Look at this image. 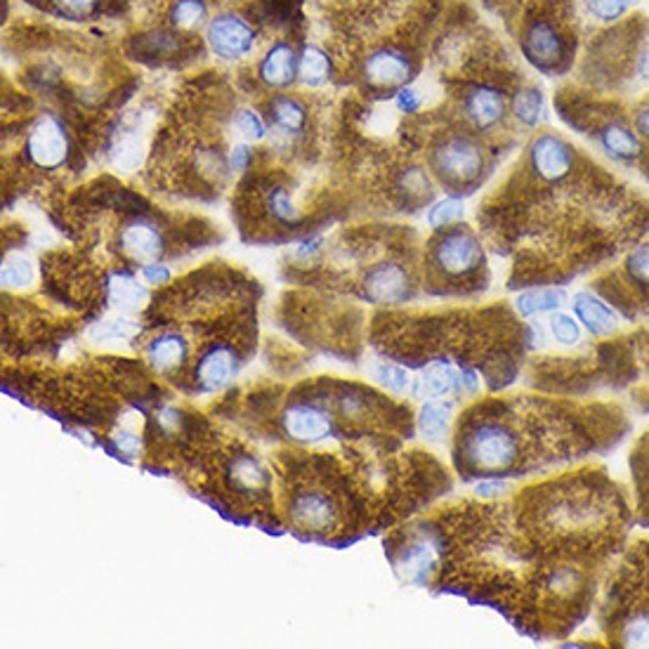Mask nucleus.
Masks as SVG:
<instances>
[{
  "label": "nucleus",
  "mask_w": 649,
  "mask_h": 649,
  "mask_svg": "<svg viewBox=\"0 0 649 649\" xmlns=\"http://www.w3.org/2000/svg\"><path fill=\"white\" fill-rule=\"evenodd\" d=\"M461 451L472 470L484 472V475H501L517 465L520 440L513 428L486 418L463 435Z\"/></svg>",
  "instance_id": "obj_1"
},
{
  "label": "nucleus",
  "mask_w": 649,
  "mask_h": 649,
  "mask_svg": "<svg viewBox=\"0 0 649 649\" xmlns=\"http://www.w3.org/2000/svg\"><path fill=\"white\" fill-rule=\"evenodd\" d=\"M430 166L437 180L451 189H461L475 185L482 178L486 168V156L475 137L451 133L432 147Z\"/></svg>",
  "instance_id": "obj_2"
},
{
  "label": "nucleus",
  "mask_w": 649,
  "mask_h": 649,
  "mask_svg": "<svg viewBox=\"0 0 649 649\" xmlns=\"http://www.w3.org/2000/svg\"><path fill=\"white\" fill-rule=\"evenodd\" d=\"M430 262L444 276L465 279L484 265V249L465 227H444L430 243Z\"/></svg>",
  "instance_id": "obj_3"
},
{
  "label": "nucleus",
  "mask_w": 649,
  "mask_h": 649,
  "mask_svg": "<svg viewBox=\"0 0 649 649\" xmlns=\"http://www.w3.org/2000/svg\"><path fill=\"white\" fill-rule=\"evenodd\" d=\"M522 52L538 72L557 74L563 72L569 60L567 39L548 20H532L522 33Z\"/></svg>",
  "instance_id": "obj_4"
},
{
  "label": "nucleus",
  "mask_w": 649,
  "mask_h": 649,
  "mask_svg": "<svg viewBox=\"0 0 649 649\" xmlns=\"http://www.w3.org/2000/svg\"><path fill=\"white\" fill-rule=\"evenodd\" d=\"M27 156L33 166H39L43 170L60 168L66 161L69 133L60 118L45 114L33 123L27 137Z\"/></svg>",
  "instance_id": "obj_5"
},
{
  "label": "nucleus",
  "mask_w": 649,
  "mask_h": 649,
  "mask_svg": "<svg viewBox=\"0 0 649 649\" xmlns=\"http://www.w3.org/2000/svg\"><path fill=\"white\" fill-rule=\"evenodd\" d=\"M206 41L210 52L220 60H241L253 50L255 33L251 24L239 14H218L206 29Z\"/></svg>",
  "instance_id": "obj_6"
},
{
  "label": "nucleus",
  "mask_w": 649,
  "mask_h": 649,
  "mask_svg": "<svg viewBox=\"0 0 649 649\" xmlns=\"http://www.w3.org/2000/svg\"><path fill=\"white\" fill-rule=\"evenodd\" d=\"M576 151L563 137L541 135L530 147V166L546 182H559L572 175Z\"/></svg>",
  "instance_id": "obj_7"
},
{
  "label": "nucleus",
  "mask_w": 649,
  "mask_h": 649,
  "mask_svg": "<svg viewBox=\"0 0 649 649\" xmlns=\"http://www.w3.org/2000/svg\"><path fill=\"white\" fill-rule=\"evenodd\" d=\"M414 284L409 272L399 262H380L364 276V295L368 303L376 305H397L409 301Z\"/></svg>",
  "instance_id": "obj_8"
},
{
  "label": "nucleus",
  "mask_w": 649,
  "mask_h": 649,
  "mask_svg": "<svg viewBox=\"0 0 649 649\" xmlns=\"http://www.w3.org/2000/svg\"><path fill=\"white\" fill-rule=\"evenodd\" d=\"M364 78L378 87H405L414 78V62L397 48H380L366 57Z\"/></svg>",
  "instance_id": "obj_9"
},
{
  "label": "nucleus",
  "mask_w": 649,
  "mask_h": 649,
  "mask_svg": "<svg viewBox=\"0 0 649 649\" xmlns=\"http://www.w3.org/2000/svg\"><path fill=\"white\" fill-rule=\"evenodd\" d=\"M291 520L301 530L322 532L328 530L333 520H336V505H333L331 496L322 489L297 491L291 503Z\"/></svg>",
  "instance_id": "obj_10"
},
{
  "label": "nucleus",
  "mask_w": 649,
  "mask_h": 649,
  "mask_svg": "<svg viewBox=\"0 0 649 649\" xmlns=\"http://www.w3.org/2000/svg\"><path fill=\"white\" fill-rule=\"evenodd\" d=\"M463 107L472 126L478 130H489L505 116V95L491 85H475L468 91Z\"/></svg>",
  "instance_id": "obj_11"
},
{
  "label": "nucleus",
  "mask_w": 649,
  "mask_h": 649,
  "mask_svg": "<svg viewBox=\"0 0 649 649\" xmlns=\"http://www.w3.org/2000/svg\"><path fill=\"white\" fill-rule=\"evenodd\" d=\"M284 430L297 442H320L331 432V420L312 405H293L284 414Z\"/></svg>",
  "instance_id": "obj_12"
},
{
  "label": "nucleus",
  "mask_w": 649,
  "mask_h": 649,
  "mask_svg": "<svg viewBox=\"0 0 649 649\" xmlns=\"http://www.w3.org/2000/svg\"><path fill=\"white\" fill-rule=\"evenodd\" d=\"M237 371V355L230 347L224 345H213L208 353L199 359L197 366V380L203 390L216 392L224 388L227 383L232 380Z\"/></svg>",
  "instance_id": "obj_13"
},
{
  "label": "nucleus",
  "mask_w": 649,
  "mask_h": 649,
  "mask_svg": "<svg viewBox=\"0 0 649 649\" xmlns=\"http://www.w3.org/2000/svg\"><path fill=\"white\" fill-rule=\"evenodd\" d=\"M574 314L578 324L588 328L593 336H609V333L619 326V317L605 301L588 291L574 295Z\"/></svg>",
  "instance_id": "obj_14"
},
{
  "label": "nucleus",
  "mask_w": 649,
  "mask_h": 649,
  "mask_svg": "<svg viewBox=\"0 0 649 649\" xmlns=\"http://www.w3.org/2000/svg\"><path fill=\"white\" fill-rule=\"evenodd\" d=\"M121 249L135 260L154 262L164 253V237L154 224L145 220H135L123 227L121 232Z\"/></svg>",
  "instance_id": "obj_15"
},
{
  "label": "nucleus",
  "mask_w": 649,
  "mask_h": 649,
  "mask_svg": "<svg viewBox=\"0 0 649 649\" xmlns=\"http://www.w3.org/2000/svg\"><path fill=\"white\" fill-rule=\"evenodd\" d=\"M598 143L607 156L621 164L636 161L642 151L640 135L636 128H628L624 121H607L598 133Z\"/></svg>",
  "instance_id": "obj_16"
},
{
  "label": "nucleus",
  "mask_w": 649,
  "mask_h": 649,
  "mask_svg": "<svg viewBox=\"0 0 649 649\" xmlns=\"http://www.w3.org/2000/svg\"><path fill=\"white\" fill-rule=\"evenodd\" d=\"M301 57L286 43H276L260 62V78L272 87H286L297 78Z\"/></svg>",
  "instance_id": "obj_17"
},
{
  "label": "nucleus",
  "mask_w": 649,
  "mask_h": 649,
  "mask_svg": "<svg viewBox=\"0 0 649 649\" xmlns=\"http://www.w3.org/2000/svg\"><path fill=\"white\" fill-rule=\"evenodd\" d=\"M189 353L187 341H182L175 333H166V336L154 338L147 347V359L156 368V371H170V368L180 366Z\"/></svg>",
  "instance_id": "obj_18"
},
{
  "label": "nucleus",
  "mask_w": 649,
  "mask_h": 649,
  "mask_svg": "<svg viewBox=\"0 0 649 649\" xmlns=\"http://www.w3.org/2000/svg\"><path fill=\"white\" fill-rule=\"evenodd\" d=\"M297 76L310 87H320L331 76V60L326 52L317 45H305L301 52V69H297Z\"/></svg>",
  "instance_id": "obj_19"
},
{
  "label": "nucleus",
  "mask_w": 649,
  "mask_h": 649,
  "mask_svg": "<svg viewBox=\"0 0 649 649\" xmlns=\"http://www.w3.org/2000/svg\"><path fill=\"white\" fill-rule=\"evenodd\" d=\"M565 303H567L565 289H536V291L522 293L517 297V310L524 314V317H532V314L559 310Z\"/></svg>",
  "instance_id": "obj_20"
},
{
  "label": "nucleus",
  "mask_w": 649,
  "mask_h": 649,
  "mask_svg": "<svg viewBox=\"0 0 649 649\" xmlns=\"http://www.w3.org/2000/svg\"><path fill=\"white\" fill-rule=\"evenodd\" d=\"M230 475H232V484L241 491H260V489H268L270 484L268 470L262 468L255 459H251V456H239V459H234Z\"/></svg>",
  "instance_id": "obj_21"
},
{
  "label": "nucleus",
  "mask_w": 649,
  "mask_h": 649,
  "mask_svg": "<svg viewBox=\"0 0 649 649\" xmlns=\"http://www.w3.org/2000/svg\"><path fill=\"white\" fill-rule=\"evenodd\" d=\"M270 112L274 123L286 133H297L305 126V107L297 100L289 95H279L272 100Z\"/></svg>",
  "instance_id": "obj_22"
},
{
  "label": "nucleus",
  "mask_w": 649,
  "mask_h": 649,
  "mask_svg": "<svg viewBox=\"0 0 649 649\" xmlns=\"http://www.w3.org/2000/svg\"><path fill=\"white\" fill-rule=\"evenodd\" d=\"M109 297L112 303L123 310H137L143 305L149 293L145 286H139L133 276L128 274H116L109 282Z\"/></svg>",
  "instance_id": "obj_23"
},
{
  "label": "nucleus",
  "mask_w": 649,
  "mask_h": 649,
  "mask_svg": "<svg viewBox=\"0 0 649 649\" xmlns=\"http://www.w3.org/2000/svg\"><path fill=\"white\" fill-rule=\"evenodd\" d=\"M449 420H451L449 405H442V401H428V405L420 409L418 426L428 440H437V437H442L447 432Z\"/></svg>",
  "instance_id": "obj_24"
},
{
  "label": "nucleus",
  "mask_w": 649,
  "mask_h": 649,
  "mask_svg": "<svg viewBox=\"0 0 649 649\" xmlns=\"http://www.w3.org/2000/svg\"><path fill=\"white\" fill-rule=\"evenodd\" d=\"M513 112L522 126L534 128L543 118V93L538 91V87H522V91L515 95Z\"/></svg>",
  "instance_id": "obj_25"
},
{
  "label": "nucleus",
  "mask_w": 649,
  "mask_h": 649,
  "mask_svg": "<svg viewBox=\"0 0 649 649\" xmlns=\"http://www.w3.org/2000/svg\"><path fill=\"white\" fill-rule=\"evenodd\" d=\"M0 282L8 289L29 286L33 282V265L22 255H12L6 260L3 272H0Z\"/></svg>",
  "instance_id": "obj_26"
},
{
  "label": "nucleus",
  "mask_w": 649,
  "mask_h": 649,
  "mask_svg": "<svg viewBox=\"0 0 649 649\" xmlns=\"http://www.w3.org/2000/svg\"><path fill=\"white\" fill-rule=\"evenodd\" d=\"M206 14H208V8L203 0H178L170 10V20L175 27L191 29L201 24L206 20Z\"/></svg>",
  "instance_id": "obj_27"
},
{
  "label": "nucleus",
  "mask_w": 649,
  "mask_h": 649,
  "mask_svg": "<svg viewBox=\"0 0 649 649\" xmlns=\"http://www.w3.org/2000/svg\"><path fill=\"white\" fill-rule=\"evenodd\" d=\"M456 374L451 371V366H447V364H432L428 371H426V376H423V383H426V390H428V395H432V397H444V395H449L453 388H456Z\"/></svg>",
  "instance_id": "obj_28"
},
{
  "label": "nucleus",
  "mask_w": 649,
  "mask_h": 649,
  "mask_svg": "<svg viewBox=\"0 0 649 649\" xmlns=\"http://www.w3.org/2000/svg\"><path fill=\"white\" fill-rule=\"evenodd\" d=\"M461 220H463V203L459 199L437 201L428 213V222L435 227V230H444V227L459 224Z\"/></svg>",
  "instance_id": "obj_29"
},
{
  "label": "nucleus",
  "mask_w": 649,
  "mask_h": 649,
  "mask_svg": "<svg viewBox=\"0 0 649 649\" xmlns=\"http://www.w3.org/2000/svg\"><path fill=\"white\" fill-rule=\"evenodd\" d=\"M588 3V10L590 14L595 17L598 22H605V24H611L621 20V17L634 8L638 0H586Z\"/></svg>",
  "instance_id": "obj_30"
},
{
  "label": "nucleus",
  "mask_w": 649,
  "mask_h": 649,
  "mask_svg": "<svg viewBox=\"0 0 649 649\" xmlns=\"http://www.w3.org/2000/svg\"><path fill=\"white\" fill-rule=\"evenodd\" d=\"M551 333L553 338L559 343V345H576L578 341H582V324H578V320L569 317V314H563V312H555L551 317Z\"/></svg>",
  "instance_id": "obj_31"
},
{
  "label": "nucleus",
  "mask_w": 649,
  "mask_h": 649,
  "mask_svg": "<svg viewBox=\"0 0 649 649\" xmlns=\"http://www.w3.org/2000/svg\"><path fill=\"white\" fill-rule=\"evenodd\" d=\"M626 274L638 286H649V243L638 245L626 258Z\"/></svg>",
  "instance_id": "obj_32"
},
{
  "label": "nucleus",
  "mask_w": 649,
  "mask_h": 649,
  "mask_svg": "<svg viewBox=\"0 0 649 649\" xmlns=\"http://www.w3.org/2000/svg\"><path fill=\"white\" fill-rule=\"evenodd\" d=\"M234 126L245 139H251V143H258V139H262L268 133L265 121H262L260 114L253 109H239L234 114Z\"/></svg>",
  "instance_id": "obj_33"
},
{
  "label": "nucleus",
  "mask_w": 649,
  "mask_h": 649,
  "mask_svg": "<svg viewBox=\"0 0 649 649\" xmlns=\"http://www.w3.org/2000/svg\"><path fill=\"white\" fill-rule=\"evenodd\" d=\"M621 642L626 647H649V614H638L621 630Z\"/></svg>",
  "instance_id": "obj_34"
},
{
  "label": "nucleus",
  "mask_w": 649,
  "mask_h": 649,
  "mask_svg": "<svg viewBox=\"0 0 649 649\" xmlns=\"http://www.w3.org/2000/svg\"><path fill=\"white\" fill-rule=\"evenodd\" d=\"M268 206L272 210V216L279 220V222H295L297 220V210L293 206V199L289 197V191L276 187L270 191L268 197Z\"/></svg>",
  "instance_id": "obj_35"
},
{
  "label": "nucleus",
  "mask_w": 649,
  "mask_h": 649,
  "mask_svg": "<svg viewBox=\"0 0 649 649\" xmlns=\"http://www.w3.org/2000/svg\"><path fill=\"white\" fill-rule=\"evenodd\" d=\"M135 333V326L128 320H112V322H102L93 326L91 338L93 341H123L130 338Z\"/></svg>",
  "instance_id": "obj_36"
},
{
  "label": "nucleus",
  "mask_w": 649,
  "mask_h": 649,
  "mask_svg": "<svg viewBox=\"0 0 649 649\" xmlns=\"http://www.w3.org/2000/svg\"><path fill=\"white\" fill-rule=\"evenodd\" d=\"M378 376H380V383L385 385V388L392 390V392H405L409 388V374L399 366H392V364L383 366Z\"/></svg>",
  "instance_id": "obj_37"
},
{
  "label": "nucleus",
  "mask_w": 649,
  "mask_h": 649,
  "mask_svg": "<svg viewBox=\"0 0 649 649\" xmlns=\"http://www.w3.org/2000/svg\"><path fill=\"white\" fill-rule=\"evenodd\" d=\"M52 3H55L64 14L83 17L97 6V0H52Z\"/></svg>",
  "instance_id": "obj_38"
},
{
  "label": "nucleus",
  "mask_w": 649,
  "mask_h": 649,
  "mask_svg": "<svg viewBox=\"0 0 649 649\" xmlns=\"http://www.w3.org/2000/svg\"><path fill=\"white\" fill-rule=\"evenodd\" d=\"M145 282L147 284H168L170 282V270L166 265H159V262H149V265H145Z\"/></svg>",
  "instance_id": "obj_39"
},
{
  "label": "nucleus",
  "mask_w": 649,
  "mask_h": 649,
  "mask_svg": "<svg viewBox=\"0 0 649 649\" xmlns=\"http://www.w3.org/2000/svg\"><path fill=\"white\" fill-rule=\"evenodd\" d=\"M420 107V97L416 91H411V87H401V91L397 93V109L405 112V114H411Z\"/></svg>",
  "instance_id": "obj_40"
},
{
  "label": "nucleus",
  "mask_w": 649,
  "mask_h": 649,
  "mask_svg": "<svg viewBox=\"0 0 649 649\" xmlns=\"http://www.w3.org/2000/svg\"><path fill=\"white\" fill-rule=\"evenodd\" d=\"M249 164H251V149L245 147V145H234V149L230 151V166H232V170L241 172V170L249 168Z\"/></svg>",
  "instance_id": "obj_41"
},
{
  "label": "nucleus",
  "mask_w": 649,
  "mask_h": 649,
  "mask_svg": "<svg viewBox=\"0 0 649 649\" xmlns=\"http://www.w3.org/2000/svg\"><path fill=\"white\" fill-rule=\"evenodd\" d=\"M634 126H636V133L642 139H649V100L642 102L640 107L636 109V114H634Z\"/></svg>",
  "instance_id": "obj_42"
},
{
  "label": "nucleus",
  "mask_w": 649,
  "mask_h": 649,
  "mask_svg": "<svg viewBox=\"0 0 649 649\" xmlns=\"http://www.w3.org/2000/svg\"><path fill=\"white\" fill-rule=\"evenodd\" d=\"M507 489V484L505 482H501V480H489V482H480L478 486H475V491L480 496H484V499H491V496H499L501 491H505Z\"/></svg>",
  "instance_id": "obj_43"
},
{
  "label": "nucleus",
  "mask_w": 649,
  "mask_h": 649,
  "mask_svg": "<svg viewBox=\"0 0 649 649\" xmlns=\"http://www.w3.org/2000/svg\"><path fill=\"white\" fill-rule=\"evenodd\" d=\"M116 447H118L123 453H135V451L139 449V440H137V437H135L133 432H126V430H123V432L116 435Z\"/></svg>",
  "instance_id": "obj_44"
},
{
  "label": "nucleus",
  "mask_w": 649,
  "mask_h": 649,
  "mask_svg": "<svg viewBox=\"0 0 649 649\" xmlns=\"http://www.w3.org/2000/svg\"><path fill=\"white\" fill-rule=\"evenodd\" d=\"M461 383L465 385V390H468V392H475V390L480 388V383H478V378H475V374H472V371H463Z\"/></svg>",
  "instance_id": "obj_45"
}]
</instances>
